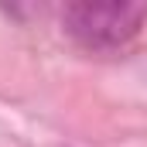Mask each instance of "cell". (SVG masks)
Here are the masks:
<instances>
[{
  "mask_svg": "<svg viewBox=\"0 0 147 147\" xmlns=\"http://www.w3.org/2000/svg\"><path fill=\"white\" fill-rule=\"evenodd\" d=\"M147 21V3L140 0H75L62 10L65 34L92 51H113L134 41Z\"/></svg>",
  "mask_w": 147,
  "mask_h": 147,
  "instance_id": "1",
  "label": "cell"
}]
</instances>
